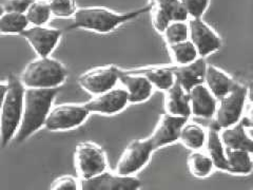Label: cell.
<instances>
[{"instance_id":"4fadbf2b","label":"cell","mask_w":253,"mask_h":190,"mask_svg":"<svg viewBox=\"0 0 253 190\" xmlns=\"http://www.w3.org/2000/svg\"><path fill=\"white\" fill-rule=\"evenodd\" d=\"M140 186V180L134 176L110 173L107 170L91 179L81 180V189L84 190H137Z\"/></svg>"},{"instance_id":"277c9868","label":"cell","mask_w":253,"mask_h":190,"mask_svg":"<svg viewBox=\"0 0 253 190\" xmlns=\"http://www.w3.org/2000/svg\"><path fill=\"white\" fill-rule=\"evenodd\" d=\"M68 77V70L62 63L50 56L38 57L29 62L19 79L25 88H59Z\"/></svg>"},{"instance_id":"836d02e7","label":"cell","mask_w":253,"mask_h":190,"mask_svg":"<svg viewBox=\"0 0 253 190\" xmlns=\"http://www.w3.org/2000/svg\"><path fill=\"white\" fill-rule=\"evenodd\" d=\"M53 190H77L81 189V183L72 176H61L55 180L50 186Z\"/></svg>"},{"instance_id":"8fae6325","label":"cell","mask_w":253,"mask_h":190,"mask_svg":"<svg viewBox=\"0 0 253 190\" xmlns=\"http://www.w3.org/2000/svg\"><path fill=\"white\" fill-rule=\"evenodd\" d=\"M187 23L189 41L195 47L199 57H207L219 49L220 38L202 18H190Z\"/></svg>"},{"instance_id":"d4e9b609","label":"cell","mask_w":253,"mask_h":190,"mask_svg":"<svg viewBox=\"0 0 253 190\" xmlns=\"http://www.w3.org/2000/svg\"><path fill=\"white\" fill-rule=\"evenodd\" d=\"M226 150V158L229 166V173L246 174L252 171V152L242 149H228Z\"/></svg>"},{"instance_id":"e0dca14e","label":"cell","mask_w":253,"mask_h":190,"mask_svg":"<svg viewBox=\"0 0 253 190\" xmlns=\"http://www.w3.org/2000/svg\"><path fill=\"white\" fill-rule=\"evenodd\" d=\"M118 79L128 93L129 104H139L151 97L154 87L144 75L126 73L121 68H118Z\"/></svg>"},{"instance_id":"ac0fdd59","label":"cell","mask_w":253,"mask_h":190,"mask_svg":"<svg viewBox=\"0 0 253 190\" xmlns=\"http://www.w3.org/2000/svg\"><path fill=\"white\" fill-rule=\"evenodd\" d=\"M169 66L175 81L178 82L187 92L194 86L204 84L206 67H207L205 58L199 57L186 65H174L173 63Z\"/></svg>"},{"instance_id":"7a4b0ae2","label":"cell","mask_w":253,"mask_h":190,"mask_svg":"<svg viewBox=\"0 0 253 190\" xmlns=\"http://www.w3.org/2000/svg\"><path fill=\"white\" fill-rule=\"evenodd\" d=\"M150 10L151 4L129 13H116L102 6L78 7L72 16L73 21L69 29H84L106 34Z\"/></svg>"},{"instance_id":"603a6c76","label":"cell","mask_w":253,"mask_h":190,"mask_svg":"<svg viewBox=\"0 0 253 190\" xmlns=\"http://www.w3.org/2000/svg\"><path fill=\"white\" fill-rule=\"evenodd\" d=\"M220 128L213 121L207 131V140H206V147H207V154L210 156L215 169L229 172V166L226 158V151L223 142L219 138Z\"/></svg>"},{"instance_id":"44dd1931","label":"cell","mask_w":253,"mask_h":190,"mask_svg":"<svg viewBox=\"0 0 253 190\" xmlns=\"http://www.w3.org/2000/svg\"><path fill=\"white\" fill-rule=\"evenodd\" d=\"M123 71L126 73L144 75L153 85V87L162 91H166L170 88L173 83L175 82V78H174L169 65L138 67L130 70L123 69Z\"/></svg>"},{"instance_id":"cb8c5ba5","label":"cell","mask_w":253,"mask_h":190,"mask_svg":"<svg viewBox=\"0 0 253 190\" xmlns=\"http://www.w3.org/2000/svg\"><path fill=\"white\" fill-rule=\"evenodd\" d=\"M206 140H207V131L201 125L187 121L181 127L178 141L192 151L201 150L206 145Z\"/></svg>"},{"instance_id":"9c48e42d","label":"cell","mask_w":253,"mask_h":190,"mask_svg":"<svg viewBox=\"0 0 253 190\" xmlns=\"http://www.w3.org/2000/svg\"><path fill=\"white\" fill-rule=\"evenodd\" d=\"M118 68L115 66L96 67L79 75L78 85L91 95H97L114 88L120 82Z\"/></svg>"},{"instance_id":"8d00e7d4","label":"cell","mask_w":253,"mask_h":190,"mask_svg":"<svg viewBox=\"0 0 253 190\" xmlns=\"http://www.w3.org/2000/svg\"><path fill=\"white\" fill-rule=\"evenodd\" d=\"M154 1V0H150V3H152Z\"/></svg>"},{"instance_id":"484cf974","label":"cell","mask_w":253,"mask_h":190,"mask_svg":"<svg viewBox=\"0 0 253 190\" xmlns=\"http://www.w3.org/2000/svg\"><path fill=\"white\" fill-rule=\"evenodd\" d=\"M187 165L190 173L199 179L207 178L212 170L214 169L210 156L207 153L200 152L199 150H194L193 152L189 154L187 158Z\"/></svg>"},{"instance_id":"d6a6232c","label":"cell","mask_w":253,"mask_h":190,"mask_svg":"<svg viewBox=\"0 0 253 190\" xmlns=\"http://www.w3.org/2000/svg\"><path fill=\"white\" fill-rule=\"evenodd\" d=\"M34 0H0V6L3 12L26 13Z\"/></svg>"},{"instance_id":"e575fe53","label":"cell","mask_w":253,"mask_h":190,"mask_svg":"<svg viewBox=\"0 0 253 190\" xmlns=\"http://www.w3.org/2000/svg\"><path fill=\"white\" fill-rule=\"evenodd\" d=\"M6 91H7V83H0V108H1Z\"/></svg>"},{"instance_id":"1f68e13d","label":"cell","mask_w":253,"mask_h":190,"mask_svg":"<svg viewBox=\"0 0 253 190\" xmlns=\"http://www.w3.org/2000/svg\"><path fill=\"white\" fill-rule=\"evenodd\" d=\"M189 18H201L209 5V0H180Z\"/></svg>"},{"instance_id":"83f0119b","label":"cell","mask_w":253,"mask_h":190,"mask_svg":"<svg viewBox=\"0 0 253 190\" xmlns=\"http://www.w3.org/2000/svg\"><path fill=\"white\" fill-rule=\"evenodd\" d=\"M29 25L25 13L3 12L0 15V34H20Z\"/></svg>"},{"instance_id":"5b68a950","label":"cell","mask_w":253,"mask_h":190,"mask_svg":"<svg viewBox=\"0 0 253 190\" xmlns=\"http://www.w3.org/2000/svg\"><path fill=\"white\" fill-rule=\"evenodd\" d=\"M74 166L81 180L91 179L107 170V154L95 142H82L75 148Z\"/></svg>"},{"instance_id":"2e32d148","label":"cell","mask_w":253,"mask_h":190,"mask_svg":"<svg viewBox=\"0 0 253 190\" xmlns=\"http://www.w3.org/2000/svg\"><path fill=\"white\" fill-rule=\"evenodd\" d=\"M188 93L191 115L201 118H211L214 116L217 99L205 84L194 86Z\"/></svg>"},{"instance_id":"3957f363","label":"cell","mask_w":253,"mask_h":190,"mask_svg":"<svg viewBox=\"0 0 253 190\" xmlns=\"http://www.w3.org/2000/svg\"><path fill=\"white\" fill-rule=\"evenodd\" d=\"M7 91L0 108V144L5 147L14 139L22 116L25 86L19 77L11 74L7 79Z\"/></svg>"},{"instance_id":"8992f818","label":"cell","mask_w":253,"mask_h":190,"mask_svg":"<svg viewBox=\"0 0 253 190\" xmlns=\"http://www.w3.org/2000/svg\"><path fill=\"white\" fill-rule=\"evenodd\" d=\"M247 95V87L237 83L231 91L217 99L218 104L214 113V122L220 129L233 126L242 120Z\"/></svg>"},{"instance_id":"4dcf8cb0","label":"cell","mask_w":253,"mask_h":190,"mask_svg":"<svg viewBox=\"0 0 253 190\" xmlns=\"http://www.w3.org/2000/svg\"><path fill=\"white\" fill-rule=\"evenodd\" d=\"M52 16L59 18L72 17L76 11L75 0H45Z\"/></svg>"},{"instance_id":"6da1fadb","label":"cell","mask_w":253,"mask_h":190,"mask_svg":"<svg viewBox=\"0 0 253 190\" xmlns=\"http://www.w3.org/2000/svg\"><path fill=\"white\" fill-rule=\"evenodd\" d=\"M58 92L59 88H25L21 121L14 137L18 144L44 126L46 116Z\"/></svg>"},{"instance_id":"4316f807","label":"cell","mask_w":253,"mask_h":190,"mask_svg":"<svg viewBox=\"0 0 253 190\" xmlns=\"http://www.w3.org/2000/svg\"><path fill=\"white\" fill-rule=\"evenodd\" d=\"M168 53L174 65H186L199 58L195 47L189 39L181 43L168 45Z\"/></svg>"},{"instance_id":"d6986e66","label":"cell","mask_w":253,"mask_h":190,"mask_svg":"<svg viewBox=\"0 0 253 190\" xmlns=\"http://www.w3.org/2000/svg\"><path fill=\"white\" fill-rule=\"evenodd\" d=\"M164 92V108L166 113L187 118L191 116L189 93L180 86L178 82H174L170 88Z\"/></svg>"},{"instance_id":"30bf717a","label":"cell","mask_w":253,"mask_h":190,"mask_svg":"<svg viewBox=\"0 0 253 190\" xmlns=\"http://www.w3.org/2000/svg\"><path fill=\"white\" fill-rule=\"evenodd\" d=\"M90 113L102 115H114L129 105V97L124 87H114L104 93L93 95V97L84 104Z\"/></svg>"},{"instance_id":"52a82bcc","label":"cell","mask_w":253,"mask_h":190,"mask_svg":"<svg viewBox=\"0 0 253 190\" xmlns=\"http://www.w3.org/2000/svg\"><path fill=\"white\" fill-rule=\"evenodd\" d=\"M154 151L150 138L131 141L118 158L115 172L123 176H134L148 164Z\"/></svg>"},{"instance_id":"f1b7e54d","label":"cell","mask_w":253,"mask_h":190,"mask_svg":"<svg viewBox=\"0 0 253 190\" xmlns=\"http://www.w3.org/2000/svg\"><path fill=\"white\" fill-rule=\"evenodd\" d=\"M30 25L44 26L51 18V11L46 1L43 0H34L30 4L25 13Z\"/></svg>"},{"instance_id":"7c38bea8","label":"cell","mask_w":253,"mask_h":190,"mask_svg":"<svg viewBox=\"0 0 253 190\" xmlns=\"http://www.w3.org/2000/svg\"><path fill=\"white\" fill-rule=\"evenodd\" d=\"M61 34V30L44 26L28 27L20 33L23 38L27 39L38 57L50 56V54L57 47Z\"/></svg>"},{"instance_id":"ba28073f","label":"cell","mask_w":253,"mask_h":190,"mask_svg":"<svg viewBox=\"0 0 253 190\" xmlns=\"http://www.w3.org/2000/svg\"><path fill=\"white\" fill-rule=\"evenodd\" d=\"M89 115L84 105L61 104L51 108L43 127L49 131L71 130L83 125Z\"/></svg>"},{"instance_id":"ffe728a7","label":"cell","mask_w":253,"mask_h":190,"mask_svg":"<svg viewBox=\"0 0 253 190\" xmlns=\"http://www.w3.org/2000/svg\"><path fill=\"white\" fill-rule=\"evenodd\" d=\"M219 138L225 148L253 151V140L246 131V120L219 130Z\"/></svg>"},{"instance_id":"7402d4cb","label":"cell","mask_w":253,"mask_h":190,"mask_svg":"<svg viewBox=\"0 0 253 190\" xmlns=\"http://www.w3.org/2000/svg\"><path fill=\"white\" fill-rule=\"evenodd\" d=\"M204 84L210 90V92L214 95L215 98L219 99L229 91H231L237 82H235L233 78H231L219 68L213 65H207Z\"/></svg>"},{"instance_id":"f546056e","label":"cell","mask_w":253,"mask_h":190,"mask_svg":"<svg viewBox=\"0 0 253 190\" xmlns=\"http://www.w3.org/2000/svg\"><path fill=\"white\" fill-rule=\"evenodd\" d=\"M162 34L167 45L185 42L189 38L188 23L186 21H172L165 28Z\"/></svg>"},{"instance_id":"9a60e30c","label":"cell","mask_w":253,"mask_h":190,"mask_svg":"<svg viewBox=\"0 0 253 190\" xmlns=\"http://www.w3.org/2000/svg\"><path fill=\"white\" fill-rule=\"evenodd\" d=\"M187 121V117L171 115L166 112L162 114L152 134L149 137L154 149L157 150L177 142L181 127Z\"/></svg>"},{"instance_id":"d590c367","label":"cell","mask_w":253,"mask_h":190,"mask_svg":"<svg viewBox=\"0 0 253 190\" xmlns=\"http://www.w3.org/2000/svg\"><path fill=\"white\" fill-rule=\"evenodd\" d=\"M3 13V11H2V9H1V6H0V15H1Z\"/></svg>"},{"instance_id":"5bb4252c","label":"cell","mask_w":253,"mask_h":190,"mask_svg":"<svg viewBox=\"0 0 253 190\" xmlns=\"http://www.w3.org/2000/svg\"><path fill=\"white\" fill-rule=\"evenodd\" d=\"M150 4L153 27L161 34L170 22L187 21L189 19L180 0H154Z\"/></svg>"}]
</instances>
